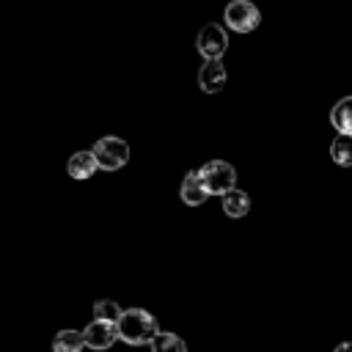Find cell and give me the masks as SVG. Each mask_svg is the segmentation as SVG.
<instances>
[{"mask_svg":"<svg viewBox=\"0 0 352 352\" xmlns=\"http://www.w3.org/2000/svg\"><path fill=\"white\" fill-rule=\"evenodd\" d=\"M258 19H261L258 8H256L253 3H248V0H234V3H228V8H226V25H228L231 30H236V33H250V30H256Z\"/></svg>","mask_w":352,"mask_h":352,"instance_id":"obj_4","label":"cell"},{"mask_svg":"<svg viewBox=\"0 0 352 352\" xmlns=\"http://www.w3.org/2000/svg\"><path fill=\"white\" fill-rule=\"evenodd\" d=\"M82 333H85V346H91V349H107L118 338V327L99 322V319H94Z\"/></svg>","mask_w":352,"mask_h":352,"instance_id":"obj_6","label":"cell"},{"mask_svg":"<svg viewBox=\"0 0 352 352\" xmlns=\"http://www.w3.org/2000/svg\"><path fill=\"white\" fill-rule=\"evenodd\" d=\"M206 198H209V192H206V187H204V182H201V176H198V170L187 173L184 182H182V201L190 204V206H201Z\"/></svg>","mask_w":352,"mask_h":352,"instance_id":"obj_10","label":"cell"},{"mask_svg":"<svg viewBox=\"0 0 352 352\" xmlns=\"http://www.w3.org/2000/svg\"><path fill=\"white\" fill-rule=\"evenodd\" d=\"M333 352H352V341H344V344H338Z\"/></svg>","mask_w":352,"mask_h":352,"instance_id":"obj_16","label":"cell"},{"mask_svg":"<svg viewBox=\"0 0 352 352\" xmlns=\"http://www.w3.org/2000/svg\"><path fill=\"white\" fill-rule=\"evenodd\" d=\"M198 52L206 55V60H220V55L226 52L228 47V36L220 25H206L201 33H198Z\"/></svg>","mask_w":352,"mask_h":352,"instance_id":"obj_5","label":"cell"},{"mask_svg":"<svg viewBox=\"0 0 352 352\" xmlns=\"http://www.w3.org/2000/svg\"><path fill=\"white\" fill-rule=\"evenodd\" d=\"M330 124L338 135H352V96H344L330 110Z\"/></svg>","mask_w":352,"mask_h":352,"instance_id":"obj_9","label":"cell"},{"mask_svg":"<svg viewBox=\"0 0 352 352\" xmlns=\"http://www.w3.org/2000/svg\"><path fill=\"white\" fill-rule=\"evenodd\" d=\"M223 209H226L228 217H245V214L250 212V198H248V192H242V190L234 187L231 192L223 195Z\"/></svg>","mask_w":352,"mask_h":352,"instance_id":"obj_11","label":"cell"},{"mask_svg":"<svg viewBox=\"0 0 352 352\" xmlns=\"http://www.w3.org/2000/svg\"><path fill=\"white\" fill-rule=\"evenodd\" d=\"M121 316H124V311H121L118 302H113V300H96V305H94V319L107 322V324H118Z\"/></svg>","mask_w":352,"mask_h":352,"instance_id":"obj_14","label":"cell"},{"mask_svg":"<svg viewBox=\"0 0 352 352\" xmlns=\"http://www.w3.org/2000/svg\"><path fill=\"white\" fill-rule=\"evenodd\" d=\"M330 157L336 165L349 168L352 165V135H336V140L330 143Z\"/></svg>","mask_w":352,"mask_h":352,"instance_id":"obj_13","label":"cell"},{"mask_svg":"<svg viewBox=\"0 0 352 352\" xmlns=\"http://www.w3.org/2000/svg\"><path fill=\"white\" fill-rule=\"evenodd\" d=\"M94 157H96L102 170H118L129 160V146L121 138H102L94 146Z\"/></svg>","mask_w":352,"mask_h":352,"instance_id":"obj_3","label":"cell"},{"mask_svg":"<svg viewBox=\"0 0 352 352\" xmlns=\"http://www.w3.org/2000/svg\"><path fill=\"white\" fill-rule=\"evenodd\" d=\"M198 176H201V182H204L209 195H226L236 184V170L228 162H223V160H212V162L201 165Z\"/></svg>","mask_w":352,"mask_h":352,"instance_id":"obj_2","label":"cell"},{"mask_svg":"<svg viewBox=\"0 0 352 352\" xmlns=\"http://www.w3.org/2000/svg\"><path fill=\"white\" fill-rule=\"evenodd\" d=\"M198 85L204 94H217L226 85V66L223 60H206L198 72Z\"/></svg>","mask_w":352,"mask_h":352,"instance_id":"obj_7","label":"cell"},{"mask_svg":"<svg viewBox=\"0 0 352 352\" xmlns=\"http://www.w3.org/2000/svg\"><path fill=\"white\" fill-rule=\"evenodd\" d=\"M116 327H118V338L126 341V344H151L162 333L157 327V319L143 308L124 311V316H121V322Z\"/></svg>","mask_w":352,"mask_h":352,"instance_id":"obj_1","label":"cell"},{"mask_svg":"<svg viewBox=\"0 0 352 352\" xmlns=\"http://www.w3.org/2000/svg\"><path fill=\"white\" fill-rule=\"evenodd\" d=\"M66 170H69L72 179H91L99 170V162H96L94 151H77V154L69 157Z\"/></svg>","mask_w":352,"mask_h":352,"instance_id":"obj_8","label":"cell"},{"mask_svg":"<svg viewBox=\"0 0 352 352\" xmlns=\"http://www.w3.org/2000/svg\"><path fill=\"white\" fill-rule=\"evenodd\" d=\"M151 352H187V346L176 333H160L151 341Z\"/></svg>","mask_w":352,"mask_h":352,"instance_id":"obj_15","label":"cell"},{"mask_svg":"<svg viewBox=\"0 0 352 352\" xmlns=\"http://www.w3.org/2000/svg\"><path fill=\"white\" fill-rule=\"evenodd\" d=\"M82 346H85V333L80 330H60L52 341L55 352H80Z\"/></svg>","mask_w":352,"mask_h":352,"instance_id":"obj_12","label":"cell"}]
</instances>
